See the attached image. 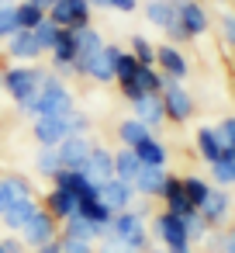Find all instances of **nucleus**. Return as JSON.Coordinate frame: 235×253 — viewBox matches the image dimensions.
Instances as JSON below:
<instances>
[{"label": "nucleus", "mask_w": 235, "mask_h": 253, "mask_svg": "<svg viewBox=\"0 0 235 253\" xmlns=\"http://www.w3.org/2000/svg\"><path fill=\"white\" fill-rule=\"evenodd\" d=\"M163 73L156 70V66H138V73L135 77H128V80H121L118 84V90H121V97L128 101V104H135V101H142V97H149V94H163Z\"/></svg>", "instance_id": "0eeeda50"}, {"label": "nucleus", "mask_w": 235, "mask_h": 253, "mask_svg": "<svg viewBox=\"0 0 235 253\" xmlns=\"http://www.w3.org/2000/svg\"><path fill=\"white\" fill-rule=\"evenodd\" d=\"M90 14L94 7L87 4V0H56V4L49 7V21H56L63 32H80L90 25Z\"/></svg>", "instance_id": "6e6552de"}, {"label": "nucleus", "mask_w": 235, "mask_h": 253, "mask_svg": "<svg viewBox=\"0 0 235 253\" xmlns=\"http://www.w3.org/2000/svg\"><path fill=\"white\" fill-rule=\"evenodd\" d=\"M69 128H73V135H87V132H90V118L76 108V111L69 115Z\"/></svg>", "instance_id": "37998d69"}, {"label": "nucleus", "mask_w": 235, "mask_h": 253, "mask_svg": "<svg viewBox=\"0 0 235 253\" xmlns=\"http://www.w3.org/2000/svg\"><path fill=\"white\" fill-rule=\"evenodd\" d=\"M94 11H111V0H87Z\"/></svg>", "instance_id": "8fccbe9b"}, {"label": "nucleus", "mask_w": 235, "mask_h": 253, "mask_svg": "<svg viewBox=\"0 0 235 253\" xmlns=\"http://www.w3.org/2000/svg\"><path fill=\"white\" fill-rule=\"evenodd\" d=\"M225 253H235V229L225 232Z\"/></svg>", "instance_id": "09e8293b"}, {"label": "nucleus", "mask_w": 235, "mask_h": 253, "mask_svg": "<svg viewBox=\"0 0 235 253\" xmlns=\"http://www.w3.org/2000/svg\"><path fill=\"white\" fill-rule=\"evenodd\" d=\"M145 21L156 25L159 32H166L176 21V11L169 7V0H149V4H145Z\"/></svg>", "instance_id": "c756f323"}, {"label": "nucleus", "mask_w": 235, "mask_h": 253, "mask_svg": "<svg viewBox=\"0 0 235 253\" xmlns=\"http://www.w3.org/2000/svg\"><path fill=\"white\" fill-rule=\"evenodd\" d=\"M107 236H114L125 250L132 253H149V232H145V218L142 211H118L107 225Z\"/></svg>", "instance_id": "7ed1b4c3"}, {"label": "nucleus", "mask_w": 235, "mask_h": 253, "mask_svg": "<svg viewBox=\"0 0 235 253\" xmlns=\"http://www.w3.org/2000/svg\"><path fill=\"white\" fill-rule=\"evenodd\" d=\"M0 243H4L7 253H21V243H18V239H0Z\"/></svg>", "instance_id": "de8ad7c7"}, {"label": "nucleus", "mask_w": 235, "mask_h": 253, "mask_svg": "<svg viewBox=\"0 0 235 253\" xmlns=\"http://www.w3.org/2000/svg\"><path fill=\"white\" fill-rule=\"evenodd\" d=\"M163 205H166V211H173V215H180V218H187L190 211H197L194 205H190V198H187V187H183V177H166V187H163Z\"/></svg>", "instance_id": "f3484780"}, {"label": "nucleus", "mask_w": 235, "mask_h": 253, "mask_svg": "<svg viewBox=\"0 0 235 253\" xmlns=\"http://www.w3.org/2000/svg\"><path fill=\"white\" fill-rule=\"evenodd\" d=\"M35 253H63V239H59V236H56V239H52V243H45V246H38V250H35Z\"/></svg>", "instance_id": "49530a36"}, {"label": "nucleus", "mask_w": 235, "mask_h": 253, "mask_svg": "<svg viewBox=\"0 0 235 253\" xmlns=\"http://www.w3.org/2000/svg\"><path fill=\"white\" fill-rule=\"evenodd\" d=\"M45 70H38V66H25V63H14V66H7L4 70V87L0 90H7V97L18 104V111H25L35 97H38V90H42V84H45Z\"/></svg>", "instance_id": "f03ea898"}, {"label": "nucleus", "mask_w": 235, "mask_h": 253, "mask_svg": "<svg viewBox=\"0 0 235 253\" xmlns=\"http://www.w3.org/2000/svg\"><path fill=\"white\" fill-rule=\"evenodd\" d=\"M97 194H101V201L118 215V211H128L132 208V201L138 198L135 194V187L128 184V180H118V177H111V180H104V184H97Z\"/></svg>", "instance_id": "9b49d317"}, {"label": "nucleus", "mask_w": 235, "mask_h": 253, "mask_svg": "<svg viewBox=\"0 0 235 253\" xmlns=\"http://www.w3.org/2000/svg\"><path fill=\"white\" fill-rule=\"evenodd\" d=\"M135 156H138L142 167H166V160H169L166 146H163L156 135H149L145 142H138V146H135Z\"/></svg>", "instance_id": "bb28decb"}, {"label": "nucleus", "mask_w": 235, "mask_h": 253, "mask_svg": "<svg viewBox=\"0 0 235 253\" xmlns=\"http://www.w3.org/2000/svg\"><path fill=\"white\" fill-rule=\"evenodd\" d=\"M14 32H21L18 28V14H14V4L11 7H0V42H7Z\"/></svg>", "instance_id": "a19ab883"}, {"label": "nucleus", "mask_w": 235, "mask_h": 253, "mask_svg": "<svg viewBox=\"0 0 235 253\" xmlns=\"http://www.w3.org/2000/svg\"><path fill=\"white\" fill-rule=\"evenodd\" d=\"M166 80V77H163ZM163 108H166V122H173V125H183V122H190L194 118V94L180 84V80H166L163 84Z\"/></svg>", "instance_id": "423d86ee"}, {"label": "nucleus", "mask_w": 235, "mask_h": 253, "mask_svg": "<svg viewBox=\"0 0 235 253\" xmlns=\"http://www.w3.org/2000/svg\"><path fill=\"white\" fill-rule=\"evenodd\" d=\"M35 170L42 173V177H56L59 170H63V163H59V153L56 149H49V146H38V156H35Z\"/></svg>", "instance_id": "473e14b6"}, {"label": "nucleus", "mask_w": 235, "mask_h": 253, "mask_svg": "<svg viewBox=\"0 0 235 253\" xmlns=\"http://www.w3.org/2000/svg\"><path fill=\"white\" fill-rule=\"evenodd\" d=\"M80 173H83L87 180H94V184L111 180V177H114V153H111V149H104V146H94Z\"/></svg>", "instance_id": "dca6fc26"}, {"label": "nucleus", "mask_w": 235, "mask_h": 253, "mask_svg": "<svg viewBox=\"0 0 235 253\" xmlns=\"http://www.w3.org/2000/svg\"><path fill=\"white\" fill-rule=\"evenodd\" d=\"M21 198H32V184L25 177H18V173L0 177V215H4L14 201H21Z\"/></svg>", "instance_id": "5701e85b"}, {"label": "nucleus", "mask_w": 235, "mask_h": 253, "mask_svg": "<svg viewBox=\"0 0 235 253\" xmlns=\"http://www.w3.org/2000/svg\"><path fill=\"white\" fill-rule=\"evenodd\" d=\"M107 229H101V225H94V222H87L83 215H73V218H66L63 222V239H80V243H97L101 236H104Z\"/></svg>", "instance_id": "b1692460"}, {"label": "nucleus", "mask_w": 235, "mask_h": 253, "mask_svg": "<svg viewBox=\"0 0 235 253\" xmlns=\"http://www.w3.org/2000/svg\"><path fill=\"white\" fill-rule=\"evenodd\" d=\"M118 56H121V45L107 42L101 52H94L90 59L76 63L73 73H76V77H87V80H94V84H114V59H118Z\"/></svg>", "instance_id": "39448f33"}, {"label": "nucleus", "mask_w": 235, "mask_h": 253, "mask_svg": "<svg viewBox=\"0 0 235 253\" xmlns=\"http://www.w3.org/2000/svg\"><path fill=\"white\" fill-rule=\"evenodd\" d=\"M73 111H76L73 90L63 84V77L49 73L45 84H42V90H38V97H35L21 115H28V118H66V115H73Z\"/></svg>", "instance_id": "f257e3e1"}, {"label": "nucleus", "mask_w": 235, "mask_h": 253, "mask_svg": "<svg viewBox=\"0 0 235 253\" xmlns=\"http://www.w3.org/2000/svg\"><path fill=\"white\" fill-rule=\"evenodd\" d=\"M90 149H94L90 135H69V139H63V142L56 146V153H59V163H63V170H83V163H87Z\"/></svg>", "instance_id": "f8f14e48"}, {"label": "nucleus", "mask_w": 235, "mask_h": 253, "mask_svg": "<svg viewBox=\"0 0 235 253\" xmlns=\"http://www.w3.org/2000/svg\"><path fill=\"white\" fill-rule=\"evenodd\" d=\"M149 135H152V128H149V125H142L138 118H125V122L118 125V139H121V146H125V149H135V146H138V142H145Z\"/></svg>", "instance_id": "cd10ccee"}, {"label": "nucleus", "mask_w": 235, "mask_h": 253, "mask_svg": "<svg viewBox=\"0 0 235 253\" xmlns=\"http://www.w3.org/2000/svg\"><path fill=\"white\" fill-rule=\"evenodd\" d=\"M14 14H18V28H25V32H35L49 14L42 11V7H35V4H28V0H21V4H14Z\"/></svg>", "instance_id": "7c9ffc66"}, {"label": "nucleus", "mask_w": 235, "mask_h": 253, "mask_svg": "<svg viewBox=\"0 0 235 253\" xmlns=\"http://www.w3.org/2000/svg\"><path fill=\"white\" fill-rule=\"evenodd\" d=\"M0 253H7V250H4V243H0Z\"/></svg>", "instance_id": "6e6d98bb"}, {"label": "nucleus", "mask_w": 235, "mask_h": 253, "mask_svg": "<svg viewBox=\"0 0 235 253\" xmlns=\"http://www.w3.org/2000/svg\"><path fill=\"white\" fill-rule=\"evenodd\" d=\"M166 167H142L138 170V177L132 180V187H135V194H142V198H159L163 194V187H166Z\"/></svg>", "instance_id": "6ab92c4d"}, {"label": "nucleus", "mask_w": 235, "mask_h": 253, "mask_svg": "<svg viewBox=\"0 0 235 253\" xmlns=\"http://www.w3.org/2000/svg\"><path fill=\"white\" fill-rule=\"evenodd\" d=\"M4 45H7V56H11L14 63H25V66H32L38 56H45L42 45H38V39H35V32H25V28L14 32Z\"/></svg>", "instance_id": "2eb2a0df"}, {"label": "nucleus", "mask_w": 235, "mask_h": 253, "mask_svg": "<svg viewBox=\"0 0 235 253\" xmlns=\"http://www.w3.org/2000/svg\"><path fill=\"white\" fill-rule=\"evenodd\" d=\"M76 215H83L87 222H94V225H101V229H107L111 218H114V211L101 201V194H94V198H80V211H76Z\"/></svg>", "instance_id": "a878e982"}, {"label": "nucleus", "mask_w": 235, "mask_h": 253, "mask_svg": "<svg viewBox=\"0 0 235 253\" xmlns=\"http://www.w3.org/2000/svg\"><path fill=\"white\" fill-rule=\"evenodd\" d=\"M197 211L204 215L207 225H221V222L228 218V211H232V198H228V191H225V187H214V191L207 194V201H204Z\"/></svg>", "instance_id": "412c9836"}, {"label": "nucleus", "mask_w": 235, "mask_h": 253, "mask_svg": "<svg viewBox=\"0 0 235 253\" xmlns=\"http://www.w3.org/2000/svg\"><path fill=\"white\" fill-rule=\"evenodd\" d=\"M45 211H49L56 222H66V218H73V215L80 211V198H76L73 191L52 187V191L45 194Z\"/></svg>", "instance_id": "a211bd4d"}, {"label": "nucleus", "mask_w": 235, "mask_h": 253, "mask_svg": "<svg viewBox=\"0 0 235 253\" xmlns=\"http://www.w3.org/2000/svg\"><path fill=\"white\" fill-rule=\"evenodd\" d=\"M128 52H132V56L142 63V66H156V42H149L145 35H132Z\"/></svg>", "instance_id": "2f4dec72"}, {"label": "nucleus", "mask_w": 235, "mask_h": 253, "mask_svg": "<svg viewBox=\"0 0 235 253\" xmlns=\"http://www.w3.org/2000/svg\"><path fill=\"white\" fill-rule=\"evenodd\" d=\"M63 239V236H59ZM63 253H97L94 243H80V239H63Z\"/></svg>", "instance_id": "c03bdc74"}, {"label": "nucleus", "mask_w": 235, "mask_h": 253, "mask_svg": "<svg viewBox=\"0 0 235 253\" xmlns=\"http://www.w3.org/2000/svg\"><path fill=\"white\" fill-rule=\"evenodd\" d=\"M183 187H187V198H190L194 208H201V205L207 201V194L214 191V184L204 180V177H183Z\"/></svg>", "instance_id": "72a5a7b5"}, {"label": "nucleus", "mask_w": 235, "mask_h": 253, "mask_svg": "<svg viewBox=\"0 0 235 253\" xmlns=\"http://www.w3.org/2000/svg\"><path fill=\"white\" fill-rule=\"evenodd\" d=\"M0 87H4V66H0Z\"/></svg>", "instance_id": "864d4df0"}, {"label": "nucleus", "mask_w": 235, "mask_h": 253, "mask_svg": "<svg viewBox=\"0 0 235 253\" xmlns=\"http://www.w3.org/2000/svg\"><path fill=\"white\" fill-rule=\"evenodd\" d=\"M28 4H35V7H42V11H45V14H49V7H52V4H56V0H28Z\"/></svg>", "instance_id": "3c124183"}, {"label": "nucleus", "mask_w": 235, "mask_h": 253, "mask_svg": "<svg viewBox=\"0 0 235 253\" xmlns=\"http://www.w3.org/2000/svg\"><path fill=\"white\" fill-rule=\"evenodd\" d=\"M183 225H187V236H190V243H197V239H204V236L211 232V225L204 222V215H201V211H190V215L183 218Z\"/></svg>", "instance_id": "ea45409f"}, {"label": "nucleus", "mask_w": 235, "mask_h": 253, "mask_svg": "<svg viewBox=\"0 0 235 253\" xmlns=\"http://www.w3.org/2000/svg\"><path fill=\"white\" fill-rule=\"evenodd\" d=\"M149 253H166V250H149Z\"/></svg>", "instance_id": "5fc2aeb1"}, {"label": "nucleus", "mask_w": 235, "mask_h": 253, "mask_svg": "<svg viewBox=\"0 0 235 253\" xmlns=\"http://www.w3.org/2000/svg\"><path fill=\"white\" fill-rule=\"evenodd\" d=\"M169 7L176 11V21L183 25V32L190 35V42L201 39L211 28V14H207V7L201 4V0H169Z\"/></svg>", "instance_id": "1a4fd4ad"}, {"label": "nucleus", "mask_w": 235, "mask_h": 253, "mask_svg": "<svg viewBox=\"0 0 235 253\" xmlns=\"http://www.w3.org/2000/svg\"><path fill=\"white\" fill-rule=\"evenodd\" d=\"M11 4H14V0H0V7H11Z\"/></svg>", "instance_id": "603ef678"}, {"label": "nucleus", "mask_w": 235, "mask_h": 253, "mask_svg": "<svg viewBox=\"0 0 235 253\" xmlns=\"http://www.w3.org/2000/svg\"><path fill=\"white\" fill-rule=\"evenodd\" d=\"M132 111H135L132 118H138V122H142V125H149L152 132L166 122V108H163V97H159V94H149V97L135 101V104H132Z\"/></svg>", "instance_id": "aec40b11"}, {"label": "nucleus", "mask_w": 235, "mask_h": 253, "mask_svg": "<svg viewBox=\"0 0 235 253\" xmlns=\"http://www.w3.org/2000/svg\"><path fill=\"white\" fill-rule=\"evenodd\" d=\"M211 25L218 28V39H221L228 49H235V11H228V7H225V11L211 21Z\"/></svg>", "instance_id": "c9c22d12"}, {"label": "nucleus", "mask_w": 235, "mask_h": 253, "mask_svg": "<svg viewBox=\"0 0 235 253\" xmlns=\"http://www.w3.org/2000/svg\"><path fill=\"white\" fill-rule=\"evenodd\" d=\"M21 236H25V243H28V246H35V250H38V246L52 243V239L59 236V229H56V218H52L45 208H38V211L32 215V222L21 229Z\"/></svg>", "instance_id": "4468645a"}, {"label": "nucleus", "mask_w": 235, "mask_h": 253, "mask_svg": "<svg viewBox=\"0 0 235 253\" xmlns=\"http://www.w3.org/2000/svg\"><path fill=\"white\" fill-rule=\"evenodd\" d=\"M152 232H156V239L163 243L166 253H194V243H190L187 225H183L180 215H173V211L163 208V211L156 215V222H152Z\"/></svg>", "instance_id": "20e7f679"}, {"label": "nucleus", "mask_w": 235, "mask_h": 253, "mask_svg": "<svg viewBox=\"0 0 235 253\" xmlns=\"http://www.w3.org/2000/svg\"><path fill=\"white\" fill-rule=\"evenodd\" d=\"M138 66H142V63H138L128 49H121V56L114 59V84H121V80L135 77V73H138Z\"/></svg>", "instance_id": "4c0bfd02"}, {"label": "nucleus", "mask_w": 235, "mask_h": 253, "mask_svg": "<svg viewBox=\"0 0 235 253\" xmlns=\"http://www.w3.org/2000/svg\"><path fill=\"white\" fill-rule=\"evenodd\" d=\"M111 11H118V14H132V11H138V0H111Z\"/></svg>", "instance_id": "a18cd8bd"}, {"label": "nucleus", "mask_w": 235, "mask_h": 253, "mask_svg": "<svg viewBox=\"0 0 235 253\" xmlns=\"http://www.w3.org/2000/svg\"><path fill=\"white\" fill-rule=\"evenodd\" d=\"M138 170H142V163H138L135 149H125V146H121V149L114 153V177H118V180H128V184H132V180L138 177Z\"/></svg>", "instance_id": "c85d7f7f"}, {"label": "nucleus", "mask_w": 235, "mask_h": 253, "mask_svg": "<svg viewBox=\"0 0 235 253\" xmlns=\"http://www.w3.org/2000/svg\"><path fill=\"white\" fill-rule=\"evenodd\" d=\"M121 253H132V250H121Z\"/></svg>", "instance_id": "4d7b16f0"}, {"label": "nucleus", "mask_w": 235, "mask_h": 253, "mask_svg": "<svg viewBox=\"0 0 235 253\" xmlns=\"http://www.w3.org/2000/svg\"><path fill=\"white\" fill-rule=\"evenodd\" d=\"M214 128H218V139H221V146H225V156L235 160V115L221 118Z\"/></svg>", "instance_id": "58836bf2"}, {"label": "nucleus", "mask_w": 235, "mask_h": 253, "mask_svg": "<svg viewBox=\"0 0 235 253\" xmlns=\"http://www.w3.org/2000/svg\"><path fill=\"white\" fill-rule=\"evenodd\" d=\"M156 70H159L166 80H180V84H183V77L190 73V63H187V56H183L176 45L163 42V45H156Z\"/></svg>", "instance_id": "9d476101"}, {"label": "nucleus", "mask_w": 235, "mask_h": 253, "mask_svg": "<svg viewBox=\"0 0 235 253\" xmlns=\"http://www.w3.org/2000/svg\"><path fill=\"white\" fill-rule=\"evenodd\" d=\"M194 142H197V153H201V160L211 167V163H218L221 156H225V146H221V139H218V128L214 125H201L197 128V135H194Z\"/></svg>", "instance_id": "4be33fe9"}, {"label": "nucleus", "mask_w": 235, "mask_h": 253, "mask_svg": "<svg viewBox=\"0 0 235 253\" xmlns=\"http://www.w3.org/2000/svg\"><path fill=\"white\" fill-rule=\"evenodd\" d=\"M59 35H63V28H59L56 21H49V18L35 28V39H38L42 52H52V49H56V42H59Z\"/></svg>", "instance_id": "e433bc0d"}, {"label": "nucleus", "mask_w": 235, "mask_h": 253, "mask_svg": "<svg viewBox=\"0 0 235 253\" xmlns=\"http://www.w3.org/2000/svg\"><path fill=\"white\" fill-rule=\"evenodd\" d=\"M38 208H42V205H38V201H35V194H32V198H21V201H14V205H11L4 215H0V218H4V225H7V229H25Z\"/></svg>", "instance_id": "393cba45"}, {"label": "nucleus", "mask_w": 235, "mask_h": 253, "mask_svg": "<svg viewBox=\"0 0 235 253\" xmlns=\"http://www.w3.org/2000/svg\"><path fill=\"white\" fill-rule=\"evenodd\" d=\"M211 184L214 187H232L235 184V160L221 156L218 163H211Z\"/></svg>", "instance_id": "f704fd0d"}, {"label": "nucleus", "mask_w": 235, "mask_h": 253, "mask_svg": "<svg viewBox=\"0 0 235 253\" xmlns=\"http://www.w3.org/2000/svg\"><path fill=\"white\" fill-rule=\"evenodd\" d=\"M163 35H166V42H169V45H183V42H190V35L183 32V25H180V21H173Z\"/></svg>", "instance_id": "79ce46f5"}, {"label": "nucleus", "mask_w": 235, "mask_h": 253, "mask_svg": "<svg viewBox=\"0 0 235 253\" xmlns=\"http://www.w3.org/2000/svg\"><path fill=\"white\" fill-rule=\"evenodd\" d=\"M32 132H35V142H38V146L56 149L63 139L73 135V128H69V115H66V118H35Z\"/></svg>", "instance_id": "ddd939ff"}]
</instances>
